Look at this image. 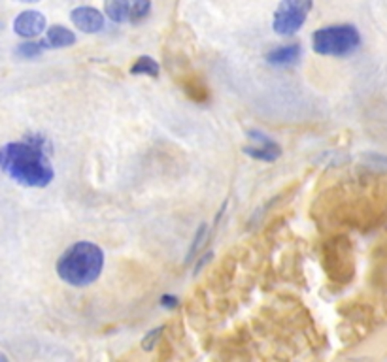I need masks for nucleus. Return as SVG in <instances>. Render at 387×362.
I'll return each instance as SVG.
<instances>
[{"mask_svg":"<svg viewBox=\"0 0 387 362\" xmlns=\"http://www.w3.org/2000/svg\"><path fill=\"white\" fill-rule=\"evenodd\" d=\"M0 170L23 187H47L55 178L44 147L33 142H12L0 147Z\"/></svg>","mask_w":387,"mask_h":362,"instance_id":"obj_1","label":"nucleus"},{"mask_svg":"<svg viewBox=\"0 0 387 362\" xmlns=\"http://www.w3.org/2000/svg\"><path fill=\"white\" fill-rule=\"evenodd\" d=\"M104 268V253L93 242H78L70 245L57 261V274L72 287L94 283Z\"/></svg>","mask_w":387,"mask_h":362,"instance_id":"obj_2","label":"nucleus"},{"mask_svg":"<svg viewBox=\"0 0 387 362\" xmlns=\"http://www.w3.org/2000/svg\"><path fill=\"white\" fill-rule=\"evenodd\" d=\"M361 46V34L354 25L321 26L312 34V47L325 57H347Z\"/></svg>","mask_w":387,"mask_h":362,"instance_id":"obj_3","label":"nucleus"},{"mask_svg":"<svg viewBox=\"0 0 387 362\" xmlns=\"http://www.w3.org/2000/svg\"><path fill=\"white\" fill-rule=\"evenodd\" d=\"M312 6L314 0H281L274 12L272 28L280 36H291L304 26Z\"/></svg>","mask_w":387,"mask_h":362,"instance_id":"obj_4","label":"nucleus"},{"mask_svg":"<svg viewBox=\"0 0 387 362\" xmlns=\"http://www.w3.org/2000/svg\"><path fill=\"white\" fill-rule=\"evenodd\" d=\"M247 136L254 142V145L244 147L246 155L257 158V161H265V163H274L276 158H280L281 147L274 140L268 138L267 134H263L261 131H249Z\"/></svg>","mask_w":387,"mask_h":362,"instance_id":"obj_5","label":"nucleus"},{"mask_svg":"<svg viewBox=\"0 0 387 362\" xmlns=\"http://www.w3.org/2000/svg\"><path fill=\"white\" fill-rule=\"evenodd\" d=\"M46 15L38 10H25L14 19V33L21 38H36L46 31Z\"/></svg>","mask_w":387,"mask_h":362,"instance_id":"obj_6","label":"nucleus"},{"mask_svg":"<svg viewBox=\"0 0 387 362\" xmlns=\"http://www.w3.org/2000/svg\"><path fill=\"white\" fill-rule=\"evenodd\" d=\"M70 21L74 26L85 34H97L104 28V15L93 6H78L70 12Z\"/></svg>","mask_w":387,"mask_h":362,"instance_id":"obj_7","label":"nucleus"},{"mask_svg":"<svg viewBox=\"0 0 387 362\" xmlns=\"http://www.w3.org/2000/svg\"><path fill=\"white\" fill-rule=\"evenodd\" d=\"M74 44H76V34L63 25H51L46 31V36L42 38L44 49H59V47H70Z\"/></svg>","mask_w":387,"mask_h":362,"instance_id":"obj_8","label":"nucleus"},{"mask_svg":"<svg viewBox=\"0 0 387 362\" xmlns=\"http://www.w3.org/2000/svg\"><path fill=\"white\" fill-rule=\"evenodd\" d=\"M302 49L299 44H289V46L276 47L267 55V60L274 66H289L295 65L297 60L301 59Z\"/></svg>","mask_w":387,"mask_h":362,"instance_id":"obj_9","label":"nucleus"},{"mask_svg":"<svg viewBox=\"0 0 387 362\" xmlns=\"http://www.w3.org/2000/svg\"><path fill=\"white\" fill-rule=\"evenodd\" d=\"M104 13L114 23L131 21V4L129 0H104Z\"/></svg>","mask_w":387,"mask_h":362,"instance_id":"obj_10","label":"nucleus"},{"mask_svg":"<svg viewBox=\"0 0 387 362\" xmlns=\"http://www.w3.org/2000/svg\"><path fill=\"white\" fill-rule=\"evenodd\" d=\"M159 72H160V68H159V65H157V60L151 59V57H147V55H142V57H138L136 63L131 66V74H133V76H140V74H144V76L157 78Z\"/></svg>","mask_w":387,"mask_h":362,"instance_id":"obj_11","label":"nucleus"},{"mask_svg":"<svg viewBox=\"0 0 387 362\" xmlns=\"http://www.w3.org/2000/svg\"><path fill=\"white\" fill-rule=\"evenodd\" d=\"M44 51V46H42V42H23L17 46V55L23 57V59H34V57H38L40 53Z\"/></svg>","mask_w":387,"mask_h":362,"instance_id":"obj_12","label":"nucleus"},{"mask_svg":"<svg viewBox=\"0 0 387 362\" xmlns=\"http://www.w3.org/2000/svg\"><path fill=\"white\" fill-rule=\"evenodd\" d=\"M149 12H151V2L149 0H134V6L131 8V21L140 23L149 15Z\"/></svg>","mask_w":387,"mask_h":362,"instance_id":"obj_13","label":"nucleus"},{"mask_svg":"<svg viewBox=\"0 0 387 362\" xmlns=\"http://www.w3.org/2000/svg\"><path fill=\"white\" fill-rule=\"evenodd\" d=\"M206 227H208L206 223H202L201 227H199V231H197V234H195L193 238V244H191V247H189V251H187L186 263H191V261L195 258V255H197V251L201 249V245L204 244L202 240L206 238Z\"/></svg>","mask_w":387,"mask_h":362,"instance_id":"obj_14","label":"nucleus"},{"mask_svg":"<svg viewBox=\"0 0 387 362\" xmlns=\"http://www.w3.org/2000/svg\"><path fill=\"white\" fill-rule=\"evenodd\" d=\"M163 327H159V329L151 330L149 334H146L144 336V340H142V349L144 351H151L155 347V343H157V340L160 338V332H163Z\"/></svg>","mask_w":387,"mask_h":362,"instance_id":"obj_15","label":"nucleus"},{"mask_svg":"<svg viewBox=\"0 0 387 362\" xmlns=\"http://www.w3.org/2000/svg\"><path fill=\"white\" fill-rule=\"evenodd\" d=\"M160 304H163L165 308H168V310H174V308H178L180 300L176 297H172V295H165V297H160Z\"/></svg>","mask_w":387,"mask_h":362,"instance_id":"obj_16","label":"nucleus"},{"mask_svg":"<svg viewBox=\"0 0 387 362\" xmlns=\"http://www.w3.org/2000/svg\"><path fill=\"white\" fill-rule=\"evenodd\" d=\"M210 261H212V253H204V255H202V258H199V263L195 264V272L201 270L202 266H204L206 263H210Z\"/></svg>","mask_w":387,"mask_h":362,"instance_id":"obj_17","label":"nucleus"},{"mask_svg":"<svg viewBox=\"0 0 387 362\" xmlns=\"http://www.w3.org/2000/svg\"><path fill=\"white\" fill-rule=\"evenodd\" d=\"M19 2H25V4H34V2H40V0H19Z\"/></svg>","mask_w":387,"mask_h":362,"instance_id":"obj_18","label":"nucleus"},{"mask_svg":"<svg viewBox=\"0 0 387 362\" xmlns=\"http://www.w3.org/2000/svg\"><path fill=\"white\" fill-rule=\"evenodd\" d=\"M2 361H6V356H2V355H0V362H2Z\"/></svg>","mask_w":387,"mask_h":362,"instance_id":"obj_19","label":"nucleus"}]
</instances>
